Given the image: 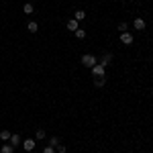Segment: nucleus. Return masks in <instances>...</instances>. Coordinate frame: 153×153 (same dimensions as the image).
<instances>
[{
	"label": "nucleus",
	"instance_id": "nucleus-4",
	"mask_svg": "<svg viewBox=\"0 0 153 153\" xmlns=\"http://www.w3.org/2000/svg\"><path fill=\"white\" fill-rule=\"evenodd\" d=\"M92 74H94L96 78H98V76H104V65H100V63H96L94 68H92Z\"/></svg>",
	"mask_w": 153,
	"mask_h": 153
},
{
	"label": "nucleus",
	"instance_id": "nucleus-7",
	"mask_svg": "<svg viewBox=\"0 0 153 153\" xmlns=\"http://www.w3.org/2000/svg\"><path fill=\"white\" fill-rule=\"evenodd\" d=\"M104 84H106V78H104V76H98V78H94V86H96V88H102Z\"/></svg>",
	"mask_w": 153,
	"mask_h": 153
},
{
	"label": "nucleus",
	"instance_id": "nucleus-16",
	"mask_svg": "<svg viewBox=\"0 0 153 153\" xmlns=\"http://www.w3.org/2000/svg\"><path fill=\"white\" fill-rule=\"evenodd\" d=\"M59 143H61V141H59V137H51V139H49V145H51V147H57Z\"/></svg>",
	"mask_w": 153,
	"mask_h": 153
},
{
	"label": "nucleus",
	"instance_id": "nucleus-11",
	"mask_svg": "<svg viewBox=\"0 0 153 153\" xmlns=\"http://www.w3.org/2000/svg\"><path fill=\"white\" fill-rule=\"evenodd\" d=\"M68 29H70V31H76V29H80V27H78V21H76V19L68 21Z\"/></svg>",
	"mask_w": 153,
	"mask_h": 153
},
{
	"label": "nucleus",
	"instance_id": "nucleus-18",
	"mask_svg": "<svg viewBox=\"0 0 153 153\" xmlns=\"http://www.w3.org/2000/svg\"><path fill=\"white\" fill-rule=\"evenodd\" d=\"M37 139H45V131L43 129H37Z\"/></svg>",
	"mask_w": 153,
	"mask_h": 153
},
{
	"label": "nucleus",
	"instance_id": "nucleus-15",
	"mask_svg": "<svg viewBox=\"0 0 153 153\" xmlns=\"http://www.w3.org/2000/svg\"><path fill=\"white\" fill-rule=\"evenodd\" d=\"M74 35L78 37V39H86V31H84V29H76V31H74Z\"/></svg>",
	"mask_w": 153,
	"mask_h": 153
},
{
	"label": "nucleus",
	"instance_id": "nucleus-14",
	"mask_svg": "<svg viewBox=\"0 0 153 153\" xmlns=\"http://www.w3.org/2000/svg\"><path fill=\"white\" fill-rule=\"evenodd\" d=\"M0 139H2V141H8V139H10V131H0Z\"/></svg>",
	"mask_w": 153,
	"mask_h": 153
},
{
	"label": "nucleus",
	"instance_id": "nucleus-9",
	"mask_svg": "<svg viewBox=\"0 0 153 153\" xmlns=\"http://www.w3.org/2000/svg\"><path fill=\"white\" fill-rule=\"evenodd\" d=\"M74 19L80 23V21H84V19H86V12H84V10H76V12H74Z\"/></svg>",
	"mask_w": 153,
	"mask_h": 153
},
{
	"label": "nucleus",
	"instance_id": "nucleus-3",
	"mask_svg": "<svg viewBox=\"0 0 153 153\" xmlns=\"http://www.w3.org/2000/svg\"><path fill=\"white\" fill-rule=\"evenodd\" d=\"M23 149L25 151H33V149H35V141H33V139H25L23 141Z\"/></svg>",
	"mask_w": 153,
	"mask_h": 153
},
{
	"label": "nucleus",
	"instance_id": "nucleus-1",
	"mask_svg": "<svg viewBox=\"0 0 153 153\" xmlns=\"http://www.w3.org/2000/svg\"><path fill=\"white\" fill-rule=\"evenodd\" d=\"M96 63H98V59H96L92 53H86V55H82V65H86V68H94Z\"/></svg>",
	"mask_w": 153,
	"mask_h": 153
},
{
	"label": "nucleus",
	"instance_id": "nucleus-17",
	"mask_svg": "<svg viewBox=\"0 0 153 153\" xmlns=\"http://www.w3.org/2000/svg\"><path fill=\"white\" fill-rule=\"evenodd\" d=\"M118 31H120V33H127V31H129V23H120L118 25Z\"/></svg>",
	"mask_w": 153,
	"mask_h": 153
},
{
	"label": "nucleus",
	"instance_id": "nucleus-13",
	"mask_svg": "<svg viewBox=\"0 0 153 153\" xmlns=\"http://www.w3.org/2000/svg\"><path fill=\"white\" fill-rule=\"evenodd\" d=\"M23 12H25V14H33V4H31V2H27V4L23 6Z\"/></svg>",
	"mask_w": 153,
	"mask_h": 153
},
{
	"label": "nucleus",
	"instance_id": "nucleus-8",
	"mask_svg": "<svg viewBox=\"0 0 153 153\" xmlns=\"http://www.w3.org/2000/svg\"><path fill=\"white\" fill-rule=\"evenodd\" d=\"M0 153H14V147H12L10 143H6V145L0 147Z\"/></svg>",
	"mask_w": 153,
	"mask_h": 153
},
{
	"label": "nucleus",
	"instance_id": "nucleus-20",
	"mask_svg": "<svg viewBox=\"0 0 153 153\" xmlns=\"http://www.w3.org/2000/svg\"><path fill=\"white\" fill-rule=\"evenodd\" d=\"M55 151H57V153H65V145H61V143H59L57 147H55Z\"/></svg>",
	"mask_w": 153,
	"mask_h": 153
},
{
	"label": "nucleus",
	"instance_id": "nucleus-5",
	"mask_svg": "<svg viewBox=\"0 0 153 153\" xmlns=\"http://www.w3.org/2000/svg\"><path fill=\"white\" fill-rule=\"evenodd\" d=\"M8 141H10L12 147H16V145H21V143H23V139H21V135L16 133V135H10V139H8Z\"/></svg>",
	"mask_w": 153,
	"mask_h": 153
},
{
	"label": "nucleus",
	"instance_id": "nucleus-19",
	"mask_svg": "<svg viewBox=\"0 0 153 153\" xmlns=\"http://www.w3.org/2000/svg\"><path fill=\"white\" fill-rule=\"evenodd\" d=\"M43 153H57V151H55V147H51V145H47V147L43 149Z\"/></svg>",
	"mask_w": 153,
	"mask_h": 153
},
{
	"label": "nucleus",
	"instance_id": "nucleus-6",
	"mask_svg": "<svg viewBox=\"0 0 153 153\" xmlns=\"http://www.w3.org/2000/svg\"><path fill=\"white\" fill-rule=\"evenodd\" d=\"M133 27H135L137 31H143V29H145L147 25H145V21H143V19H135V23H133Z\"/></svg>",
	"mask_w": 153,
	"mask_h": 153
},
{
	"label": "nucleus",
	"instance_id": "nucleus-12",
	"mask_svg": "<svg viewBox=\"0 0 153 153\" xmlns=\"http://www.w3.org/2000/svg\"><path fill=\"white\" fill-rule=\"evenodd\" d=\"M110 61H112V55H110V53H106L104 57H102V61H100V65H104V68H106Z\"/></svg>",
	"mask_w": 153,
	"mask_h": 153
},
{
	"label": "nucleus",
	"instance_id": "nucleus-10",
	"mask_svg": "<svg viewBox=\"0 0 153 153\" xmlns=\"http://www.w3.org/2000/svg\"><path fill=\"white\" fill-rule=\"evenodd\" d=\"M27 29H29V31H31V33H37V31H39V25H37L35 21H31V23L27 25Z\"/></svg>",
	"mask_w": 153,
	"mask_h": 153
},
{
	"label": "nucleus",
	"instance_id": "nucleus-2",
	"mask_svg": "<svg viewBox=\"0 0 153 153\" xmlns=\"http://www.w3.org/2000/svg\"><path fill=\"white\" fill-rule=\"evenodd\" d=\"M120 43H125V45H133V35H131L129 31L120 35Z\"/></svg>",
	"mask_w": 153,
	"mask_h": 153
}]
</instances>
